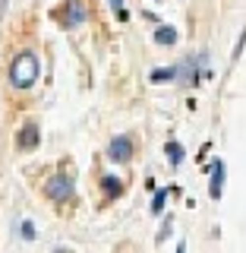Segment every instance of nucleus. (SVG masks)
<instances>
[{
	"label": "nucleus",
	"mask_w": 246,
	"mask_h": 253,
	"mask_svg": "<svg viewBox=\"0 0 246 253\" xmlns=\"http://www.w3.org/2000/svg\"><path fill=\"white\" fill-rule=\"evenodd\" d=\"M177 253H186V244H183V241H180V244H177Z\"/></svg>",
	"instance_id": "nucleus-13"
},
{
	"label": "nucleus",
	"mask_w": 246,
	"mask_h": 253,
	"mask_svg": "<svg viewBox=\"0 0 246 253\" xmlns=\"http://www.w3.org/2000/svg\"><path fill=\"white\" fill-rule=\"evenodd\" d=\"M22 237H26V241H35V225H32V221H22Z\"/></svg>",
	"instance_id": "nucleus-12"
},
{
	"label": "nucleus",
	"mask_w": 246,
	"mask_h": 253,
	"mask_svg": "<svg viewBox=\"0 0 246 253\" xmlns=\"http://www.w3.org/2000/svg\"><path fill=\"white\" fill-rule=\"evenodd\" d=\"M221 184H224V162H211V180H209V196L211 200L221 196Z\"/></svg>",
	"instance_id": "nucleus-5"
},
{
	"label": "nucleus",
	"mask_w": 246,
	"mask_h": 253,
	"mask_svg": "<svg viewBox=\"0 0 246 253\" xmlns=\"http://www.w3.org/2000/svg\"><path fill=\"white\" fill-rule=\"evenodd\" d=\"M164 206H168V190H155V200H152V212L155 215H161Z\"/></svg>",
	"instance_id": "nucleus-10"
},
{
	"label": "nucleus",
	"mask_w": 246,
	"mask_h": 253,
	"mask_svg": "<svg viewBox=\"0 0 246 253\" xmlns=\"http://www.w3.org/2000/svg\"><path fill=\"white\" fill-rule=\"evenodd\" d=\"M107 158L110 162H130L133 158V139L130 136H114L107 146Z\"/></svg>",
	"instance_id": "nucleus-4"
},
{
	"label": "nucleus",
	"mask_w": 246,
	"mask_h": 253,
	"mask_svg": "<svg viewBox=\"0 0 246 253\" xmlns=\"http://www.w3.org/2000/svg\"><path fill=\"white\" fill-rule=\"evenodd\" d=\"M57 16H60V22L67 29H73V26H82L89 13H85V3H82V0H70V3L63 6V13H57Z\"/></svg>",
	"instance_id": "nucleus-3"
},
{
	"label": "nucleus",
	"mask_w": 246,
	"mask_h": 253,
	"mask_svg": "<svg viewBox=\"0 0 246 253\" xmlns=\"http://www.w3.org/2000/svg\"><path fill=\"white\" fill-rule=\"evenodd\" d=\"M158 3H161V0H158Z\"/></svg>",
	"instance_id": "nucleus-14"
},
{
	"label": "nucleus",
	"mask_w": 246,
	"mask_h": 253,
	"mask_svg": "<svg viewBox=\"0 0 246 253\" xmlns=\"http://www.w3.org/2000/svg\"><path fill=\"white\" fill-rule=\"evenodd\" d=\"M101 187H105V196H107V200L120 196V190H123V184L114 177V174H105V177H101Z\"/></svg>",
	"instance_id": "nucleus-7"
},
{
	"label": "nucleus",
	"mask_w": 246,
	"mask_h": 253,
	"mask_svg": "<svg viewBox=\"0 0 246 253\" xmlns=\"http://www.w3.org/2000/svg\"><path fill=\"white\" fill-rule=\"evenodd\" d=\"M47 196L57 203H67L70 196H73V177L70 174H57V177L47 180Z\"/></svg>",
	"instance_id": "nucleus-2"
},
{
	"label": "nucleus",
	"mask_w": 246,
	"mask_h": 253,
	"mask_svg": "<svg viewBox=\"0 0 246 253\" xmlns=\"http://www.w3.org/2000/svg\"><path fill=\"white\" fill-rule=\"evenodd\" d=\"M38 139H41L38 126L35 124H26V126H22V133H19V149H35Z\"/></svg>",
	"instance_id": "nucleus-6"
},
{
	"label": "nucleus",
	"mask_w": 246,
	"mask_h": 253,
	"mask_svg": "<svg viewBox=\"0 0 246 253\" xmlns=\"http://www.w3.org/2000/svg\"><path fill=\"white\" fill-rule=\"evenodd\" d=\"M164 152H168L171 165H180V162H183V146H180V142H168V149H164Z\"/></svg>",
	"instance_id": "nucleus-9"
},
{
	"label": "nucleus",
	"mask_w": 246,
	"mask_h": 253,
	"mask_svg": "<svg viewBox=\"0 0 246 253\" xmlns=\"http://www.w3.org/2000/svg\"><path fill=\"white\" fill-rule=\"evenodd\" d=\"M41 76V63H38V54H32V51H22L19 57L13 60V67H10V83L16 85V89H29L35 79Z\"/></svg>",
	"instance_id": "nucleus-1"
},
{
	"label": "nucleus",
	"mask_w": 246,
	"mask_h": 253,
	"mask_svg": "<svg viewBox=\"0 0 246 253\" xmlns=\"http://www.w3.org/2000/svg\"><path fill=\"white\" fill-rule=\"evenodd\" d=\"M155 42L158 44H174L177 42V32H174L171 26H161V29H155Z\"/></svg>",
	"instance_id": "nucleus-8"
},
{
	"label": "nucleus",
	"mask_w": 246,
	"mask_h": 253,
	"mask_svg": "<svg viewBox=\"0 0 246 253\" xmlns=\"http://www.w3.org/2000/svg\"><path fill=\"white\" fill-rule=\"evenodd\" d=\"M110 10L117 13V19H120V22L130 19V13H126V6H123V0H110Z\"/></svg>",
	"instance_id": "nucleus-11"
}]
</instances>
